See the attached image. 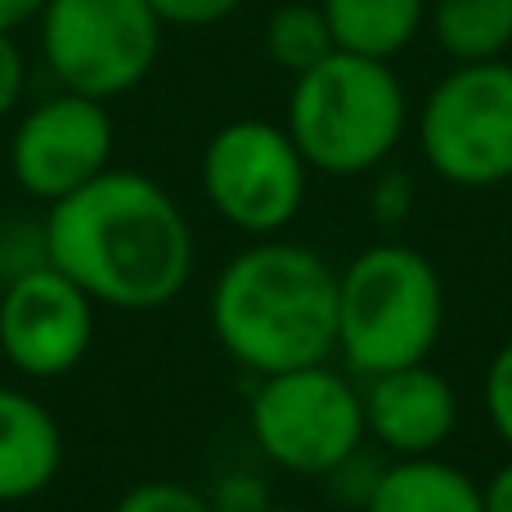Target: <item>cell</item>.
I'll return each mask as SVG.
<instances>
[{
	"instance_id": "cell-12",
	"label": "cell",
	"mask_w": 512,
	"mask_h": 512,
	"mask_svg": "<svg viewBox=\"0 0 512 512\" xmlns=\"http://www.w3.org/2000/svg\"><path fill=\"white\" fill-rule=\"evenodd\" d=\"M63 468V432L36 396L0 387V504H23L50 490Z\"/></svg>"
},
{
	"instance_id": "cell-7",
	"label": "cell",
	"mask_w": 512,
	"mask_h": 512,
	"mask_svg": "<svg viewBox=\"0 0 512 512\" xmlns=\"http://www.w3.org/2000/svg\"><path fill=\"white\" fill-rule=\"evenodd\" d=\"M162 18L149 0H45L41 54L63 90L117 99L158 63Z\"/></svg>"
},
{
	"instance_id": "cell-6",
	"label": "cell",
	"mask_w": 512,
	"mask_h": 512,
	"mask_svg": "<svg viewBox=\"0 0 512 512\" xmlns=\"http://www.w3.org/2000/svg\"><path fill=\"white\" fill-rule=\"evenodd\" d=\"M418 149L441 180L490 189L512 180V63H459L418 113Z\"/></svg>"
},
{
	"instance_id": "cell-19",
	"label": "cell",
	"mask_w": 512,
	"mask_h": 512,
	"mask_svg": "<svg viewBox=\"0 0 512 512\" xmlns=\"http://www.w3.org/2000/svg\"><path fill=\"white\" fill-rule=\"evenodd\" d=\"M158 9L162 23H176V27H212L221 18H230L243 0H149Z\"/></svg>"
},
{
	"instance_id": "cell-21",
	"label": "cell",
	"mask_w": 512,
	"mask_h": 512,
	"mask_svg": "<svg viewBox=\"0 0 512 512\" xmlns=\"http://www.w3.org/2000/svg\"><path fill=\"white\" fill-rule=\"evenodd\" d=\"M481 504H486V512H512V459L504 468H495V477L481 486Z\"/></svg>"
},
{
	"instance_id": "cell-3",
	"label": "cell",
	"mask_w": 512,
	"mask_h": 512,
	"mask_svg": "<svg viewBox=\"0 0 512 512\" xmlns=\"http://www.w3.org/2000/svg\"><path fill=\"white\" fill-rule=\"evenodd\" d=\"M445 328L436 265L405 243H373L337 270V351L355 378L423 364Z\"/></svg>"
},
{
	"instance_id": "cell-11",
	"label": "cell",
	"mask_w": 512,
	"mask_h": 512,
	"mask_svg": "<svg viewBox=\"0 0 512 512\" xmlns=\"http://www.w3.org/2000/svg\"><path fill=\"white\" fill-rule=\"evenodd\" d=\"M454 423H459V396H454L450 378L436 373L427 360L369 378L364 427L396 459L436 454L450 441Z\"/></svg>"
},
{
	"instance_id": "cell-5",
	"label": "cell",
	"mask_w": 512,
	"mask_h": 512,
	"mask_svg": "<svg viewBox=\"0 0 512 512\" xmlns=\"http://www.w3.org/2000/svg\"><path fill=\"white\" fill-rule=\"evenodd\" d=\"M252 436L261 454L297 477H328L360 454L364 391L324 364L265 373L252 396Z\"/></svg>"
},
{
	"instance_id": "cell-1",
	"label": "cell",
	"mask_w": 512,
	"mask_h": 512,
	"mask_svg": "<svg viewBox=\"0 0 512 512\" xmlns=\"http://www.w3.org/2000/svg\"><path fill=\"white\" fill-rule=\"evenodd\" d=\"M41 243L54 270L113 310L167 306L194 270L185 212L140 171L108 167L90 185L50 203Z\"/></svg>"
},
{
	"instance_id": "cell-22",
	"label": "cell",
	"mask_w": 512,
	"mask_h": 512,
	"mask_svg": "<svg viewBox=\"0 0 512 512\" xmlns=\"http://www.w3.org/2000/svg\"><path fill=\"white\" fill-rule=\"evenodd\" d=\"M378 212H382V221H400V216L409 212V180L405 176H391L387 185L378 189Z\"/></svg>"
},
{
	"instance_id": "cell-9",
	"label": "cell",
	"mask_w": 512,
	"mask_h": 512,
	"mask_svg": "<svg viewBox=\"0 0 512 512\" xmlns=\"http://www.w3.org/2000/svg\"><path fill=\"white\" fill-rule=\"evenodd\" d=\"M95 301L50 261L5 279L0 292V351L27 378H63L90 351Z\"/></svg>"
},
{
	"instance_id": "cell-23",
	"label": "cell",
	"mask_w": 512,
	"mask_h": 512,
	"mask_svg": "<svg viewBox=\"0 0 512 512\" xmlns=\"http://www.w3.org/2000/svg\"><path fill=\"white\" fill-rule=\"evenodd\" d=\"M45 0H0V32H14L27 18H41Z\"/></svg>"
},
{
	"instance_id": "cell-20",
	"label": "cell",
	"mask_w": 512,
	"mask_h": 512,
	"mask_svg": "<svg viewBox=\"0 0 512 512\" xmlns=\"http://www.w3.org/2000/svg\"><path fill=\"white\" fill-rule=\"evenodd\" d=\"M23 81H27L23 54H18L14 36L0 32V117L14 113V104L23 99Z\"/></svg>"
},
{
	"instance_id": "cell-10",
	"label": "cell",
	"mask_w": 512,
	"mask_h": 512,
	"mask_svg": "<svg viewBox=\"0 0 512 512\" xmlns=\"http://www.w3.org/2000/svg\"><path fill=\"white\" fill-rule=\"evenodd\" d=\"M113 144V117L104 99L63 90L18 122L9 144V171L23 194L59 203L113 167Z\"/></svg>"
},
{
	"instance_id": "cell-24",
	"label": "cell",
	"mask_w": 512,
	"mask_h": 512,
	"mask_svg": "<svg viewBox=\"0 0 512 512\" xmlns=\"http://www.w3.org/2000/svg\"><path fill=\"white\" fill-rule=\"evenodd\" d=\"M252 512H310V508H252Z\"/></svg>"
},
{
	"instance_id": "cell-8",
	"label": "cell",
	"mask_w": 512,
	"mask_h": 512,
	"mask_svg": "<svg viewBox=\"0 0 512 512\" xmlns=\"http://www.w3.org/2000/svg\"><path fill=\"white\" fill-rule=\"evenodd\" d=\"M306 158L288 126L230 122L212 135L203 153V194L234 230L279 234L306 203Z\"/></svg>"
},
{
	"instance_id": "cell-15",
	"label": "cell",
	"mask_w": 512,
	"mask_h": 512,
	"mask_svg": "<svg viewBox=\"0 0 512 512\" xmlns=\"http://www.w3.org/2000/svg\"><path fill=\"white\" fill-rule=\"evenodd\" d=\"M432 27L454 63L504 59L512 45V0H436Z\"/></svg>"
},
{
	"instance_id": "cell-13",
	"label": "cell",
	"mask_w": 512,
	"mask_h": 512,
	"mask_svg": "<svg viewBox=\"0 0 512 512\" xmlns=\"http://www.w3.org/2000/svg\"><path fill=\"white\" fill-rule=\"evenodd\" d=\"M364 512H486L481 486L436 454L396 459L364 490Z\"/></svg>"
},
{
	"instance_id": "cell-2",
	"label": "cell",
	"mask_w": 512,
	"mask_h": 512,
	"mask_svg": "<svg viewBox=\"0 0 512 512\" xmlns=\"http://www.w3.org/2000/svg\"><path fill=\"white\" fill-rule=\"evenodd\" d=\"M216 342L252 373L324 364L337 351V270L301 243L261 239L212 288Z\"/></svg>"
},
{
	"instance_id": "cell-18",
	"label": "cell",
	"mask_w": 512,
	"mask_h": 512,
	"mask_svg": "<svg viewBox=\"0 0 512 512\" xmlns=\"http://www.w3.org/2000/svg\"><path fill=\"white\" fill-rule=\"evenodd\" d=\"M486 414L495 436L512 450V342L499 346L486 369Z\"/></svg>"
},
{
	"instance_id": "cell-16",
	"label": "cell",
	"mask_w": 512,
	"mask_h": 512,
	"mask_svg": "<svg viewBox=\"0 0 512 512\" xmlns=\"http://www.w3.org/2000/svg\"><path fill=\"white\" fill-rule=\"evenodd\" d=\"M265 50L279 63L283 72L301 77L315 63H324L328 54L337 50L333 32H328L324 5H283L270 14V27H265Z\"/></svg>"
},
{
	"instance_id": "cell-4",
	"label": "cell",
	"mask_w": 512,
	"mask_h": 512,
	"mask_svg": "<svg viewBox=\"0 0 512 512\" xmlns=\"http://www.w3.org/2000/svg\"><path fill=\"white\" fill-rule=\"evenodd\" d=\"M405 86L387 59L333 50L324 63L301 72L288 99V135L310 171L364 176L405 135Z\"/></svg>"
},
{
	"instance_id": "cell-17",
	"label": "cell",
	"mask_w": 512,
	"mask_h": 512,
	"mask_svg": "<svg viewBox=\"0 0 512 512\" xmlns=\"http://www.w3.org/2000/svg\"><path fill=\"white\" fill-rule=\"evenodd\" d=\"M113 512H216L198 490L180 486V481H140L117 499Z\"/></svg>"
},
{
	"instance_id": "cell-14",
	"label": "cell",
	"mask_w": 512,
	"mask_h": 512,
	"mask_svg": "<svg viewBox=\"0 0 512 512\" xmlns=\"http://www.w3.org/2000/svg\"><path fill=\"white\" fill-rule=\"evenodd\" d=\"M423 14V0H324V18L337 50L387 63L418 36Z\"/></svg>"
}]
</instances>
